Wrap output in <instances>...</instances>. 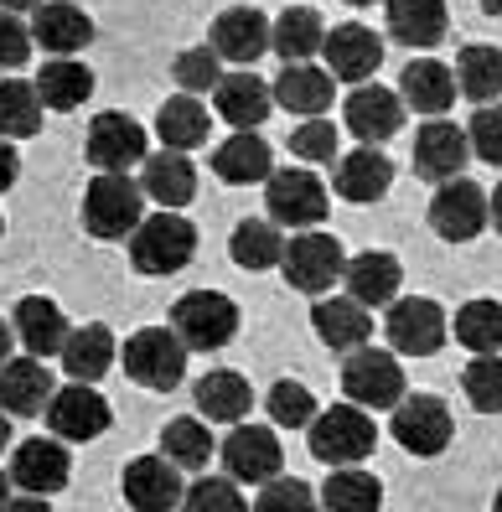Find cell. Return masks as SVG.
Here are the masks:
<instances>
[{
	"label": "cell",
	"instance_id": "52",
	"mask_svg": "<svg viewBox=\"0 0 502 512\" xmlns=\"http://www.w3.org/2000/svg\"><path fill=\"white\" fill-rule=\"evenodd\" d=\"M16 176H21V156H16L11 140H0V192H11Z\"/></svg>",
	"mask_w": 502,
	"mask_h": 512
},
{
	"label": "cell",
	"instance_id": "9",
	"mask_svg": "<svg viewBox=\"0 0 502 512\" xmlns=\"http://www.w3.org/2000/svg\"><path fill=\"white\" fill-rule=\"evenodd\" d=\"M218 456H223L228 481H244V487H270V481H280L285 445L275 440L270 425H239V430H228V440L218 445Z\"/></svg>",
	"mask_w": 502,
	"mask_h": 512
},
{
	"label": "cell",
	"instance_id": "4",
	"mask_svg": "<svg viewBox=\"0 0 502 512\" xmlns=\"http://www.w3.org/2000/svg\"><path fill=\"white\" fill-rule=\"evenodd\" d=\"M145 223V192L130 176H94L83 192V228L94 238H135V228Z\"/></svg>",
	"mask_w": 502,
	"mask_h": 512
},
{
	"label": "cell",
	"instance_id": "15",
	"mask_svg": "<svg viewBox=\"0 0 502 512\" xmlns=\"http://www.w3.org/2000/svg\"><path fill=\"white\" fill-rule=\"evenodd\" d=\"M471 161V140L466 130H456L451 119H425L420 135H415V176L425 182L446 187V182H461V166Z\"/></svg>",
	"mask_w": 502,
	"mask_h": 512
},
{
	"label": "cell",
	"instance_id": "10",
	"mask_svg": "<svg viewBox=\"0 0 502 512\" xmlns=\"http://www.w3.org/2000/svg\"><path fill=\"white\" fill-rule=\"evenodd\" d=\"M145 145H151L145 130L135 125L130 114H120V109L99 114L94 125H88V140H83L88 166H99V176H130V166H145V161H151V150H145Z\"/></svg>",
	"mask_w": 502,
	"mask_h": 512
},
{
	"label": "cell",
	"instance_id": "37",
	"mask_svg": "<svg viewBox=\"0 0 502 512\" xmlns=\"http://www.w3.org/2000/svg\"><path fill=\"white\" fill-rule=\"evenodd\" d=\"M94 94V73H88L78 57H52V63L37 73V99L42 109H78Z\"/></svg>",
	"mask_w": 502,
	"mask_h": 512
},
{
	"label": "cell",
	"instance_id": "40",
	"mask_svg": "<svg viewBox=\"0 0 502 512\" xmlns=\"http://www.w3.org/2000/svg\"><path fill=\"white\" fill-rule=\"evenodd\" d=\"M228 254L239 269H275L285 259V238L270 218H244L228 238Z\"/></svg>",
	"mask_w": 502,
	"mask_h": 512
},
{
	"label": "cell",
	"instance_id": "14",
	"mask_svg": "<svg viewBox=\"0 0 502 512\" xmlns=\"http://www.w3.org/2000/svg\"><path fill=\"white\" fill-rule=\"evenodd\" d=\"M68 445H57L47 435L37 440H21L11 450V487H21L26 497H52V492H63L68 487Z\"/></svg>",
	"mask_w": 502,
	"mask_h": 512
},
{
	"label": "cell",
	"instance_id": "39",
	"mask_svg": "<svg viewBox=\"0 0 502 512\" xmlns=\"http://www.w3.org/2000/svg\"><path fill=\"white\" fill-rule=\"evenodd\" d=\"M161 456L176 466V471H202L213 461V430H208V419H171V425L161 430Z\"/></svg>",
	"mask_w": 502,
	"mask_h": 512
},
{
	"label": "cell",
	"instance_id": "30",
	"mask_svg": "<svg viewBox=\"0 0 502 512\" xmlns=\"http://www.w3.org/2000/svg\"><path fill=\"white\" fill-rule=\"evenodd\" d=\"M270 47L280 52L285 68H306L311 57L327 47V26L311 6H285L275 21H270Z\"/></svg>",
	"mask_w": 502,
	"mask_h": 512
},
{
	"label": "cell",
	"instance_id": "27",
	"mask_svg": "<svg viewBox=\"0 0 502 512\" xmlns=\"http://www.w3.org/2000/svg\"><path fill=\"white\" fill-rule=\"evenodd\" d=\"M456 73L446 68V63H435V57H415L404 73H399V99L415 109V114H430V119H440L451 104H456Z\"/></svg>",
	"mask_w": 502,
	"mask_h": 512
},
{
	"label": "cell",
	"instance_id": "5",
	"mask_svg": "<svg viewBox=\"0 0 502 512\" xmlns=\"http://www.w3.org/2000/svg\"><path fill=\"white\" fill-rule=\"evenodd\" d=\"M197 254V228L182 213H151L130 238V264L140 275H176Z\"/></svg>",
	"mask_w": 502,
	"mask_h": 512
},
{
	"label": "cell",
	"instance_id": "17",
	"mask_svg": "<svg viewBox=\"0 0 502 512\" xmlns=\"http://www.w3.org/2000/svg\"><path fill=\"white\" fill-rule=\"evenodd\" d=\"M342 125H347V135H358V140H363V150H373L378 140L399 135V125H404V99L394 94V88L363 83V88H352V94H347V104H342Z\"/></svg>",
	"mask_w": 502,
	"mask_h": 512
},
{
	"label": "cell",
	"instance_id": "56",
	"mask_svg": "<svg viewBox=\"0 0 502 512\" xmlns=\"http://www.w3.org/2000/svg\"><path fill=\"white\" fill-rule=\"evenodd\" d=\"M11 445V414H0V450Z\"/></svg>",
	"mask_w": 502,
	"mask_h": 512
},
{
	"label": "cell",
	"instance_id": "33",
	"mask_svg": "<svg viewBox=\"0 0 502 512\" xmlns=\"http://www.w3.org/2000/svg\"><path fill=\"white\" fill-rule=\"evenodd\" d=\"M394 187V161L378 150H347L337 161V197L347 202H378Z\"/></svg>",
	"mask_w": 502,
	"mask_h": 512
},
{
	"label": "cell",
	"instance_id": "43",
	"mask_svg": "<svg viewBox=\"0 0 502 512\" xmlns=\"http://www.w3.org/2000/svg\"><path fill=\"white\" fill-rule=\"evenodd\" d=\"M321 512H378L383 507V487L368 471H332L321 487Z\"/></svg>",
	"mask_w": 502,
	"mask_h": 512
},
{
	"label": "cell",
	"instance_id": "19",
	"mask_svg": "<svg viewBox=\"0 0 502 512\" xmlns=\"http://www.w3.org/2000/svg\"><path fill=\"white\" fill-rule=\"evenodd\" d=\"M11 331L26 347V357H63V347L73 337V326L57 311V300H47V295H21L11 311Z\"/></svg>",
	"mask_w": 502,
	"mask_h": 512
},
{
	"label": "cell",
	"instance_id": "16",
	"mask_svg": "<svg viewBox=\"0 0 502 512\" xmlns=\"http://www.w3.org/2000/svg\"><path fill=\"white\" fill-rule=\"evenodd\" d=\"M109 404L99 388H88V383H68V388H57L52 404H47V430L57 440H99L109 430Z\"/></svg>",
	"mask_w": 502,
	"mask_h": 512
},
{
	"label": "cell",
	"instance_id": "34",
	"mask_svg": "<svg viewBox=\"0 0 502 512\" xmlns=\"http://www.w3.org/2000/svg\"><path fill=\"white\" fill-rule=\"evenodd\" d=\"M383 21H389L394 42H404V47H435L440 37H446L451 11L440 6V0H394V6L383 11Z\"/></svg>",
	"mask_w": 502,
	"mask_h": 512
},
{
	"label": "cell",
	"instance_id": "23",
	"mask_svg": "<svg viewBox=\"0 0 502 512\" xmlns=\"http://www.w3.org/2000/svg\"><path fill=\"white\" fill-rule=\"evenodd\" d=\"M32 42L52 57H73L78 47L94 42V21H88L78 6H68V0H47V6H32Z\"/></svg>",
	"mask_w": 502,
	"mask_h": 512
},
{
	"label": "cell",
	"instance_id": "54",
	"mask_svg": "<svg viewBox=\"0 0 502 512\" xmlns=\"http://www.w3.org/2000/svg\"><path fill=\"white\" fill-rule=\"evenodd\" d=\"M487 213H492V228L502 233V187H497V192H487Z\"/></svg>",
	"mask_w": 502,
	"mask_h": 512
},
{
	"label": "cell",
	"instance_id": "25",
	"mask_svg": "<svg viewBox=\"0 0 502 512\" xmlns=\"http://www.w3.org/2000/svg\"><path fill=\"white\" fill-rule=\"evenodd\" d=\"M52 373L37 363V357H11L0 368V414L11 419H32V414H47L52 404Z\"/></svg>",
	"mask_w": 502,
	"mask_h": 512
},
{
	"label": "cell",
	"instance_id": "32",
	"mask_svg": "<svg viewBox=\"0 0 502 512\" xmlns=\"http://www.w3.org/2000/svg\"><path fill=\"white\" fill-rule=\"evenodd\" d=\"M332 94H337V78H332L327 68H316V63L285 68V73L275 78V104H280L285 114H301V125H306V119L327 114Z\"/></svg>",
	"mask_w": 502,
	"mask_h": 512
},
{
	"label": "cell",
	"instance_id": "3",
	"mask_svg": "<svg viewBox=\"0 0 502 512\" xmlns=\"http://www.w3.org/2000/svg\"><path fill=\"white\" fill-rule=\"evenodd\" d=\"M171 331L182 337L187 352H218L239 331V306L223 290H187L171 306Z\"/></svg>",
	"mask_w": 502,
	"mask_h": 512
},
{
	"label": "cell",
	"instance_id": "49",
	"mask_svg": "<svg viewBox=\"0 0 502 512\" xmlns=\"http://www.w3.org/2000/svg\"><path fill=\"white\" fill-rule=\"evenodd\" d=\"M466 140H471V156H477V161L502 166V104H487V109L471 114Z\"/></svg>",
	"mask_w": 502,
	"mask_h": 512
},
{
	"label": "cell",
	"instance_id": "24",
	"mask_svg": "<svg viewBox=\"0 0 502 512\" xmlns=\"http://www.w3.org/2000/svg\"><path fill=\"white\" fill-rule=\"evenodd\" d=\"M311 326H316L321 347H332V352H342V357L363 352V347L373 342V321H368V311L358 306V300H347V295H327V300H316Z\"/></svg>",
	"mask_w": 502,
	"mask_h": 512
},
{
	"label": "cell",
	"instance_id": "42",
	"mask_svg": "<svg viewBox=\"0 0 502 512\" xmlns=\"http://www.w3.org/2000/svg\"><path fill=\"white\" fill-rule=\"evenodd\" d=\"M451 331H456V342L471 347L477 357H497L502 352V306L497 300H466L451 321Z\"/></svg>",
	"mask_w": 502,
	"mask_h": 512
},
{
	"label": "cell",
	"instance_id": "29",
	"mask_svg": "<svg viewBox=\"0 0 502 512\" xmlns=\"http://www.w3.org/2000/svg\"><path fill=\"white\" fill-rule=\"evenodd\" d=\"M213 171H218V182H228V187L270 182V176H275V150H270L264 135H228L213 150Z\"/></svg>",
	"mask_w": 502,
	"mask_h": 512
},
{
	"label": "cell",
	"instance_id": "22",
	"mask_svg": "<svg viewBox=\"0 0 502 512\" xmlns=\"http://www.w3.org/2000/svg\"><path fill=\"white\" fill-rule=\"evenodd\" d=\"M223 63H259V52L270 47V16L259 6H228L213 16V42Z\"/></svg>",
	"mask_w": 502,
	"mask_h": 512
},
{
	"label": "cell",
	"instance_id": "21",
	"mask_svg": "<svg viewBox=\"0 0 502 512\" xmlns=\"http://www.w3.org/2000/svg\"><path fill=\"white\" fill-rule=\"evenodd\" d=\"M213 104H218L223 125H233V135H259V125L275 109V88L259 83L254 73H223Z\"/></svg>",
	"mask_w": 502,
	"mask_h": 512
},
{
	"label": "cell",
	"instance_id": "26",
	"mask_svg": "<svg viewBox=\"0 0 502 512\" xmlns=\"http://www.w3.org/2000/svg\"><path fill=\"white\" fill-rule=\"evenodd\" d=\"M347 300H358L363 311L373 306H394L399 300V280H404V269L394 254H383V249H368L358 259H347Z\"/></svg>",
	"mask_w": 502,
	"mask_h": 512
},
{
	"label": "cell",
	"instance_id": "58",
	"mask_svg": "<svg viewBox=\"0 0 502 512\" xmlns=\"http://www.w3.org/2000/svg\"><path fill=\"white\" fill-rule=\"evenodd\" d=\"M492 507H497V512H502V492H497V502H492Z\"/></svg>",
	"mask_w": 502,
	"mask_h": 512
},
{
	"label": "cell",
	"instance_id": "18",
	"mask_svg": "<svg viewBox=\"0 0 502 512\" xmlns=\"http://www.w3.org/2000/svg\"><path fill=\"white\" fill-rule=\"evenodd\" d=\"M321 52H327V73H337L352 88H363L378 73V63H383V42L363 21H342L337 32H327V47Z\"/></svg>",
	"mask_w": 502,
	"mask_h": 512
},
{
	"label": "cell",
	"instance_id": "44",
	"mask_svg": "<svg viewBox=\"0 0 502 512\" xmlns=\"http://www.w3.org/2000/svg\"><path fill=\"white\" fill-rule=\"evenodd\" d=\"M264 409H270V419L285 430H311L316 425V399H311V388L295 383V378H280L270 394H264Z\"/></svg>",
	"mask_w": 502,
	"mask_h": 512
},
{
	"label": "cell",
	"instance_id": "57",
	"mask_svg": "<svg viewBox=\"0 0 502 512\" xmlns=\"http://www.w3.org/2000/svg\"><path fill=\"white\" fill-rule=\"evenodd\" d=\"M11 507V487H6V471H0V512Z\"/></svg>",
	"mask_w": 502,
	"mask_h": 512
},
{
	"label": "cell",
	"instance_id": "45",
	"mask_svg": "<svg viewBox=\"0 0 502 512\" xmlns=\"http://www.w3.org/2000/svg\"><path fill=\"white\" fill-rule=\"evenodd\" d=\"M171 78L182 83V94L197 99V94H218V83H223V57L213 47H187V52H176V63H171Z\"/></svg>",
	"mask_w": 502,
	"mask_h": 512
},
{
	"label": "cell",
	"instance_id": "28",
	"mask_svg": "<svg viewBox=\"0 0 502 512\" xmlns=\"http://www.w3.org/2000/svg\"><path fill=\"white\" fill-rule=\"evenodd\" d=\"M140 192H145V202H156L161 213H182V207L197 197V171H192L187 156L161 150V156H151L140 166Z\"/></svg>",
	"mask_w": 502,
	"mask_h": 512
},
{
	"label": "cell",
	"instance_id": "31",
	"mask_svg": "<svg viewBox=\"0 0 502 512\" xmlns=\"http://www.w3.org/2000/svg\"><path fill=\"white\" fill-rule=\"evenodd\" d=\"M192 404H197V419H213V425H233V430H239L244 414L254 409V394H249V383L239 373L213 368L208 378H197Z\"/></svg>",
	"mask_w": 502,
	"mask_h": 512
},
{
	"label": "cell",
	"instance_id": "41",
	"mask_svg": "<svg viewBox=\"0 0 502 512\" xmlns=\"http://www.w3.org/2000/svg\"><path fill=\"white\" fill-rule=\"evenodd\" d=\"M42 130V99L37 83L0 78V140H32Z\"/></svg>",
	"mask_w": 502,
	"mask_h": 512
},
{
	"label": "cell",
	"instance_id": "7",
	"mask_svg": "<svg viewBox=\"0 0 502 512\" xmlns=\"http://www.w3.org/2000/svg\"><path fill=\"white\" fill-rule=\"evenodd\" d=\"M125 373L130 383L151 388V394H171L187 378V347L171 326H145L125 342Z\"/></svg>",
	"mask_w": 502,
	"mask_h": 512
},
{
	"label": "cell",
	"instance_id": "46",
	"mask_svg": "<svg viewBox=\"0 0 502 512\" xmlns=\"http://www.w3.org/2000/svg\"><path fill=\"white\" fill-rule=\"evenodd\" d=\"M182 512H254V507L244 502L239 481H228V476H197V481H187Z\"/></svg>",
	"mask_w": 502,
	"mask_h": 512
},
{
	"label": "cell",
	"instance_id": "6",
	"mask_svg": "<svg viewBox=\"0 0 502 512\" xmlns=\"http://www.w3.org/2000/svg\"><path fill=\"white\" fill-rule=\"evenodd\" d=\"M280 275L290 290L327 300V290L347 275V254L332 233H295L285 238V259H280Z\"/></svg>",
	"mask_w": 502,
	"mask_h": 512
},
{
	"label": "cell",
	"instance_id": "38",
	"mask_svg": "<svg viewBox=\"0 0 502 512\" xmlns=\"http://www.w3.org/2000/svg\"><path fill=\"white\" fill-rule=\"evenodd\" d=\"M456 88L487 109L502 94V47H487V42L461 47V57H456Z\"/></svg>",
	"mask_w": 502,
	"mask_h": 512
},
{
	"label": "cell",
	"instance_id": "36",
	"mask_svg": "<svg viewBox=\"0 0 502 512\" xmlns=\"http://www.w3.org/2000/svg\"><path fill=\"white\" fill-rule=\"evenodd\" d=\"M63 368H68L73 383L94 388V383L114 368V337H109V326H99V321L78 326L73 337H68V347H63Z\"/></svg>",
	"mask_w": 502,
	"mask_h": 512
},
{
	"label": "cell",
	"instance_id": "47",
	"mask_svg": "<svg viewBox=\"0 0 502 512\" xmlns=\"http://www.w3.org/2000/svg\"><path fill=\"white\" fill-rule=\"evenodd\" d=\"M461 388L477 414H497L502 409V357H477V363H466L461 373Z\"/></svg>",
	"mask_w": 502,
	"mask_h": 512
},
{
	"label": "cell",
	"instance_id": "51",
	"mask_svg": "<svg viewBox=\"0 0 502 512\" xmlns=\"http://www.w3.org/2000/svg\"><path fill=\"white\" fill-rule=\"evenodd\" d=\"M32 57V26H26L16 11H0V73L21 68Z\"/></svg>",
	"mask_w": 502,
	"mask_h": 512
},
{
	"label": "cell",
	"instance_id": "13",
	"mask_svg": "<svg viewBox=\"0 0 502 512\" xmlns=\"http://www.w3.org/2000/svg\"><path fill=\"white\" fill-rule=\"evenodd\" d=\"M487 223H492V213H487V192L471 182V176L435 187V197H430V228L446 238V244H466V238H477Z\"/></svg>",
	"mask_w": 502,
	"mask_h": 512
},
{
	"label": "cell",
	"instance_id": "8",
	"mask_svg": "<svg viewBox=\"0 0 502 512\" xmlns=\"http://www.w3.org/2000/svg\"><path fill=\"white\" fill-rule=\"evenodd\" d=\"M342 394L352 409H399L404 404V368L394 363V352L363 347L342 363Z\"/></svg>",
	"mask_w": 502,
	"mask_h": 512
},
{
	"label": "cell",
	"instance_id": "35",
	"mask_svg": "<svg viewBox=\"0 0 502 512\" xmlns=\"http://www.w3.org/2000/svg\"><path fill=\"white\" fill-rule=\"evenodd\" d=\"M208 130H213L208 109H202L197 99H187V94H176V99H166V104L156 109V140L171 150V156L197 150L202 140H208Z\"/></svg>",
	"mask_w": 502,
	"mask_h": 512
},
{
	"label": "cell",
	"instance_id": "53",
	"mask_svg": "<svg viewBox=\"0 0 502 512\" xmlns=\"http://www.w3.org/2000/svg\"><path fill=\"white\" fill-rule=\"evenodd\" d=\"M6 512H52V507H47V497H11Z\"/></svg>",
	"mask_w": 502,
	"mask_h": 512
},
{
	"label": "cell",
	"instance_id": "55",
	"mask_svg": "<svg viewBox=\"0 0 502 512\" xmlns=\"http://www.w3.org/2000/svg\"><path fill=\"white\" fill-rule=\"evenodd\" d=\"M11 337H16V331H11L6 321H0V368H6V363H11Z\"/></svg>",
	"mask_w": 502,
	"mask_h": 512
},
{
	"label": "cell",
	"instance_id": "20",
	"mask_svg": "<svg viewBox=\"0 0 502 512\" xmlns=\"http://www.w3.org/2000/svg\"><path fill=\"white\" fill-rule=\"evenodd\" d=\"M182 497H187V481L166 456H135L125 466V502L135 512H171L182 507Z\"/></svg>",
	"mask_w": 502,
	"mask_h": 512
},
{
	"label": "cell",
	"instance_id": "59",
	"mask_svg": "<svg viewBox=\"0 0 502 512\" xmlns=\"http://www.w3.org/2000/svg\"><path fill=\"white\" fill-rule=\"evenodd\" d=\"M0 233H6V223H0Z\"/></svg>",
	"mask_w": 502,
	"mask_h": 512
},
{
	"label": "cell",
	"instance_id": "2",
	"mask_svg": "<svg viewBox=\"0 0 502 512\" xmlns=\"http://www.w3.org/2000/svg\"><path fill=\"white\" fill-rule=\"evenodd\" d=\"M264 207H270V223L290 228V233H316V223L327 218V182L311 166H285L264 182Z\"/></svg>",
	"mask_w": 502,
	"mask_h": 512
},
{
	"label": "cell",
	"instance_id": "48",
	"mask_svg": "<svg viewBox=\"0 0 502 512\" xmlns=\"http://www.w3.org/2000/svg\"><path fill=\"white\" fill-rule=\"evenodd\" d=\"M316 507L321 502L301 476H280L270 487H259V497H254V512H316Z\"/></svg>",
	"mask_w": 502,
	"mask_h": 512
},
{
	"label": "cell",
	"instance_id": "11",
	"mask_svg": "<svg viewBox=\"0 0 502 512\" xmlns=\"http://www.w3.org/2000/svg\"><path fill=\"white\" fill-rule=\"evenodd\" d=\"M383 331H389V347L394 357H430L446 347V311L435 306L430 295H404L389 306V321H383Z\"/></svg>",
	"mask_w": 502,
	"mask_h": 512
},
{
	"label": "cell",
	"instance_id": "50",
	"mask_svg": "<svg viewBox=\"0 0 502 512\" xmlns=\"http://www.w3.org/2000/svg\"><path fill=\"white\" fill-rule=\"evenodd\" d=\"M290 150L301 161H337V125H327V119H306V125L290 130Z\"/></svg>",
	"mask_w": 502,
	"mask_h": 512
},
{
	"label": "cell",
	"instance_id": "1",
	"mask_svg": "<svg viewBox=\"0 0 502 512\" xmlns=\"http://www.w3.org/2000/svg\"><path fill=\"white\" fill-rule=\"evenodd\" d=\"M373 445H378V425L352 404H332L311 425V456L332 471H358L373 456Z\"/></svg>",
	"mask_w": 502,
	"mask_h": 512
},
{
	"label": "cell",
	"instance_id": "12",
	"mask_svg": "<svg viewBox=\"0 0 502 512\" xmlns=\"http://www.w3.org/2000/svg\"><path fill=\"white\" fill-rule=\"evenodd\" d=\"M389 430H394V440L409 450V456L430 461V456H440V450L451 445L456 425H451V409L440 404L435 394H404V404L389 419Z\"/></svg>",
	"mask_w": 502,
	"mask_h": 512
}]
</instances>
